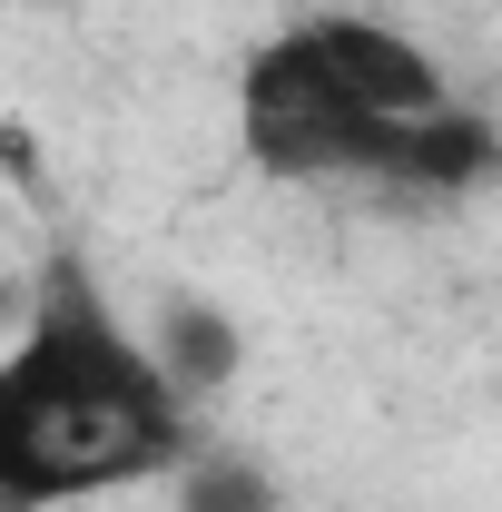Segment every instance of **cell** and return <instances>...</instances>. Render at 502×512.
Masks as SVG:
<instances>
[{
	"mask_svg": "<svg viewBox=\"0 0 502 512\" xmlns=\"http://www.w3.org/2000/svg\"><path fill=\"white\" fill-rule=\"evenodd\" d=\"M197 434L207 424L158 375L138 316L99 286V266L69 247L40 256L0 345V503L60 512L89 493L168 483Z\"/></svg>",
	"mask_w": 502,
	"mask_h": 512,
	"instance_id": "6da1fadb",
	"label": "cell"
},
{
	"mask_svg": "<svg viewBox=\"0 0 502 512\" xmlns=\"http://www.w3.org/2000/svg\"><path fill=\"white\" fill-rule=\"evenodd\" d=\"M237 148L286 188H414L463 197L502 178V128L483 109H434V119H375L335 69L315 60L306 20L256 40L237 69Z\"/></svg>",
	"mask_w": 502,
	"mask_h": 512,
	"instance_id": "7a4b0ae2",
	"label": "cell"
},
{
	"mask_svg": "<svg viewBox=\"0 0 502 512\" xmlns=\"http://www.w3.org/2000/svg\"><path fill=\"white\" fill-rule=\"evenodd\" d=\"M315 60L335 69L375 119H434V109H453V79H443V60L414 40V30H394V20H375V10H315L306 20Z\"/></svg>",
	"mask_w": 502,
	"mask_h": 512,
	"instance_id": "3957f363",
	"label": "cell"
},
{
	"mask_svg": "<svg viewBox=\"0 0 502 512\" xmlns=\"http://www.w3.org/2000/svg\"><path fill=\"white\" fill-rule=\"evenodd\" d=\"M138 335H148L158 375L178 384V404H188V414H207V404L237 384V355H247V345H237V316H227V306H207V296H168Z\"/></svg>",
	"mask_w": 502,
	"mask_h": 512,
	"instance_id": "277c9868",
	"label": "cell"
},
{
	"mask_svg": "<svg viewBox=\"0 0 502 512\" xmlns=\"http://www.w3.org/2000/svg\"><path fill=\"white\" fill-rule=\"evenodd\" d=\"M168 483H178V512H286V483L247 444H217V434H197Z\"/></svg>",
	"mask_w": 502,
	"mask_h": 512,
	"instance_id": "5b68a950",
	"label": "cell"
}]
</instances>
